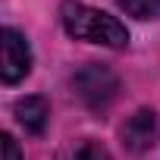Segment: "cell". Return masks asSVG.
<instances>
[{"mask_svg": "<svg viewBox=\"0 0 160 160\" xmlns=\"http://www.w3.org/2000/svg\"><path fill=\"white\" fill-rule=\"evenodd\" d=\"M60 19H63L66 35L75 38V41L104 44V47H113V50L129 44V28L116 16H110L104 10H94V7L82 3V0H63Z\"/></svg>", "mask_w": 160, "mask_h": 160, "instance_id": "cell-1", "label": "cell"}, {"mask_svg": "<svg viewBox=\"0 0 160 160\" xmlns=\"http://www.w3.org/2000/svg\"><path fill=\"white\" fill-rule=\"evenodd\" d=\"M72 88L75 94L82 98L85 107L91 110H107L119 91V78L107 69V66H98V63H88L85 69H78L75 78H72Z\"/></svg>", "mask_w": 160, "mask_h": 160, "instance_id": "cell-2", "label": "cell"}, {"mask_svg": "<svg viewBox=\"0 0 160 160\" xmlns=\"http://www.w3.org/2000/svg\"><path fill=\"white\" fill-rule=\"evenodd\" d=\"M32 72V47L28 38L16 28H3L0 32V78L7 85H16Z\"/></svg>", "mask_w": 160, "mask_h": 160, "instance_id": "cell-3", "label": "cell"}, {"mask_svg": "<svg viewBox=\"0 0 160 160\" xmlns=\"http://www.w3.org/2000/svg\"><path fill=\"white\" fill-rule=\"evenodd\" d=\"M154 138H157V113L154 110H138L122 126V144H126V151H132L138 157L154 148Z\"/></svg>", "mask_w": 160, "mask_h": 160, "instance_id": "cell-4", "label": "cell"}, {"mask_svg": "<svg viewBox=\"0 0 160 160\" xmlns=\"http://www.w3.org/2000/svg\"><path fill=\"white\" fill-rule=\"evenodd\" d=\"M13 113H16V122H19L28 135H44V129H47V122H50V107H47V101L38 98V94L19 98L16 107H13Z\"/></svg>", "mask_w": 160, "mask_h": 160, "instance_id": "cell-5", "label": "cell"}, {"mask_svg": "<svg viewBox=\"0 0 160 160\" xmlns=\"http://www.w3.org/2000/svg\"><path fill=\"white\" fill-rule=\"evenodd\" d=\"M57 160H110L107 148H101L98 141L91 138H82V141H72L69 148H63L57 154Z\"/></svg>", "mask_w": 160, "mask_h": 160, "instance_id": "cell-6", "label": "cell"}, {"mask_svg": "<svg viewBox=\"0 0 160 160\" xmlns=\"http://www.w3.org/2000/svg\"><path fill=\"white\" fill-rule=\"evenodd\" d=\"M116 7L132 19H157L160 16V0H116Z\"/></svg>", "mask_w": 160, "mask_h": 160, "instance_id": "cell-7", "label": "cell"}, {"mask_svg": "<svg viewBox=\"0 0 160 160\" xmlns=\"http://www.w3.org/2000/svg\"><path fill=\"white\" fill-rule=\"evenodd\" d=\"M0 141H3V160H22V154H19V144L13 141V135H3Z\"/></svg>", "mask_w": 160, "mask_h": 160, "instance_id": "cell-8", "label": "cell"}]
</instances>
